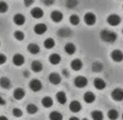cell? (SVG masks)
Instances as JSON below:
<instances>
[{
	"label": "cell",
	"instance_id": "obj_44",
	"mask_svg": "<svg viewBox=\"0 0 123 120\" xmlns=\"http://www.w3.org/2000/svg\"><path fill=\"white\" fill-rule=\"evenodd\" d=\"M24 75H25V76H28V75H30V73H28V72H26V71H24Z\"/></svg>",
	"mask_w": 123,
	"mask_h": 120
},
{
	"label": "cell",
	"instance_id": "obj_33",
	"mask_svg": "<svg viewBox=\"0 0 123 120\" xmlns=\"http://www.w3.org/2000/svg\"><path fill=\"white\" fill-rule=\"evenodd\" d=\"M69 21H70V23L72 24V25H77V24L80 23V18L76 15V14H72V15L70 16Z\"/></svg>",
	"mask_w": 123,
	"mask_h": 120
},
{
	"label": "cell",
	"instance_id": "obj_10",
	"mask_svg": "<svg viewBox=\"0 0 123 120\" xmlns=\"http://www.w3.org/2000/svg\"><path fill=\"white\" fill-rule=\"evenodd\" d=\"M46 31H47V26L44 23H38L34 26V32L37 35H43L44 33H46Z\"/></svg>",
	"mask_w": 123,
	"mask_h": 120
},
{
	"label": "cell",
	"instance_id": "obj_16",
	"mask_svg": "<svg viewBox=\"0 0 123 120\" xmlns=\"http://www.w3.org/2000/svg\"><path fill=\"white\" fill-rule=\"evenodd\" d=\"M31 69H32L33 72L38 73V72H40L43 70V63L40 61H38V60H35V61L32 62V65H31Z\"/></svg>",
	"mask_w": 123,
	"mask_h": 120
},
{
	"label": "cell",
	"instance_id": "obj_13",
	"mask_svg": "<svg viewBox=\"0 0 123 120\" xmlns=\"http://www.w3.org/2000/svg\"><path fill=\"white\" fill-rule=\"evenodd\" d=\"M31 15H32L34 19H40V18H43V15H44V11L38 7L33 8V9L31 10Z\"/></svg>",
	"mask_w": 123,
	"mask_h": 120
},
{
	"label": "cell",
	"instance_id": "obj_9",
	"mask_svg": "<svg viewBox=\"0 0 123 120\" xmlns=\"http://www.w3.org/2000/svg\"><path fill=\"white\" fill-rule=\"evenodd\" d=\"M49 82L54 85H58L61 82V75L59 73H56V72H52V73L49 74Z\"/></svg>",
	"mask_w": 123,
	"mask_h": 120
},
{
	"label": "cell",
	"instance_id": "obj_30",
	"mask_svg": "<svg viewBox=\"0 0 123 120\" xmlns=\"http://www.w3.org/2000/svg\"><path fill=\"white\" fill-rule=\"evenodd\" d=\"M92 69H93L94 72H100L102 69H104V66L100 61H95V62L92 65Z\"/></svg>",
	"mask_w": 123,
	"mask_h": 120
},
{
	"label": "cell",
	"instance_id": "obj_14",
	"mask_svg": "<svg viewBox=\"0 0 123 120\" xmlns=\"http://www.w3.org/2000/svg\"><path fill=\"white\" fill-rule=\"evenodd\" d=\"M69 108L72 113H79V111L82 109V105H81V103L77 102V100H73V102L70 103Z\"/></svg>",
	"mask_w": 123,
	"mask_h": 120
},
{
	"label": "cell",
	"instance_id": "obj_25",
	"mask_svg": "<svg viewBox=\"0 0 123 120\" xmlns=\"http://www.w3.org/2000/svg\"><path fill=\"white\" fill-rule=\"evenodd\" d=\"M27 50L30 51L32 55H37V53H39L40 48H39V46H38L37 44H30L27 46Z\"/></svg>",
	"mask_w": 123,
	"mask_h": 120
},
{
	"label": "cell",
	"instance_id": "obj_31",
	"mask_svg": "<svg viewBox=\"0 0 123 120\" xmlns=\"http://www.w3.org/2000/svg\"><path fill=\"white\" fill-rule=\"evenodd\" d=\"M92 119L93 120H102L104 119V115L100 110H94L92 113Z\"/></svg>",
	"mask_w": 123,
	"mask_h": 120
},
{
	"label": "cell",
	"instance_id": "obj_2",
	"mask_svg": "<svg viewBox=\"0 0 123 120\" xmlns=\"http://www.w3.org/2000/svg\"><path fill=\"white\" fill-rule=\"evenodd\" d=\"M96 15L93 13V12H87V13L84 15V22L86 23V25H94L96 23Z\"/></svg>",
	"mask_w": 123,
	"mask_h": 120
},
{
	"label": "cell",
	"instance_id": "obj_21",
	"mask_svg": "<svg viewBox=\"0 0 123 120\" xmlns=\"http://www.w3.org/2000/svg\"><path fill=\"white\" fill-rule=\"evenodd\" d=\"M56 98H57V102L61 105H64L67 103V95H65L64 92H58L56 95Z\"/></svg>",
	"mask_w": 123,
	"mask_h": 120
},
{
	"label": "cell",
	"instance_id": "obj_20",
	"mask_svg": "<svg viewBox=\"0 0 123 120\" xmlns=\"http://www.w3.org/2000/svg\"><path fill=\"white\" fill-rule=\"evenodd\" d=\"M61 61V57L60 55H58V53H51L50 56H49V62L51 63V65H59Z\"/></svg>",
	"mask_w": 123,
	"mask_h": 120
},
{
	"label": "cell",
	"instance_id": "obj_38",
	"mask_svg": "<svg viewBox=\"0 0 123 120\" xmlns=\"http://www.w3.org/2000/svg\"><path fill=\"white\" fill-rule=\"evenodd\" d=\"M6 61H7V57H6V55H3V53H0V65H3V63H6Z\"/></svg>",
	"mask_w": 123,
	"mask_h": 120
},
{
	"label": "cell",
	"instance_id": "obj_5",
	"mask_svg": "<svg viewBox=\"0 0 123 120\" xmlns=\"http://www.w3.org/2000/svg\"><path fill=\"white\" fill-rule=\"evenodd\" d=\"M87 83H88L87 79H86L85 76H82V75L76 76V78H75V80H74V85L76 86V87H79V88L85 87V86L87 85Z\"/></svg>",
	"mask_w": 123,
	"mask_h": 120
},
{
	"label": "cell",
	"instance_id": "obj_41",
	"mask_svg": "<svg viewBox=\"0 0 123 120\" xmlns=\"http://www.w3.org/2000/svg\"><path fill=\"white\" fill-rule=\"evenodd\" d=\"M5 104H6V100L1 96H0V105H5Z\"/></svg>",
	"mask_w": 123,
	"mask_h": 120
},
{
	"label": "cell",
	"instance_id": "obj_39",
	"mask_svg": "<svg viewBox=\"0 0 123 120\" xmlns=\"http://www.w3.org/2000/svg\"><path fill=\"white\" fill-rule=\"evenodd\" d=\"M35 0H24V5L26 6V7H30V6H32L33 3H34Z\"/></svg>",
	"mask_w": 123,
	"mask_h": 120
},
{
	"label": "cell",
	"instance_id": "obj_29",
	"mask_svg": "<svg viewBox=\"0 0 123 120\" xmlns=\"http://www.w3.org/2000/svg\"><path fill=\"white\" fill-rule=\"evenodd\" d=\"M108 118L110 120H117L119 118V113L116 110V109H109L108 110Z\"/></svg>",
	"mask_w": 123,
	"mask_h": 120
},
{
	"label": "cell",
	"instance_id": "obj_1",
	"mask_svg": "<svg viewBox=\"0 0 123 120\" xmlns=\"http://www.w3.org/2000/svg\"><path fill=\"white\" fill-rule=\"evenodd\" d=\"M100 39L105 43L112 44V43H114L117 40V34L109 30H102L100 32Z\"/></svg>",
	"mask_w": 123,
	"mask_h": 120
},
{
	"label": "cell",
	"instance_id": "obj_26",
	"mask_svg": "<svg viewBox=\"0 0 123 120\" xmlns=\"http://www.w3.org/2000/svg\"><path fill=\"white\" fill-rule=\"evenodd\" d=\"M49 119L50 120H62L63 119V116L61 113L59 111H51L49 113Z\"/></svg>",
	"mask_w": 123,
	"mask_h": 120
},
{
	"label": "cell",
	"instance_id": "obj_43",
	"mask_svg": "<svg viewBox=\"0 0 123 120\" xmlns=\"http://www.w3.org/2000/svg\"><path fill=\"white\" fill-rule=\"evenodd\" d=\"M69 120H80V119H79V118H77V117H71Z\"/></svg>",
	"mask_w": 123,
	"mask_h": 120
},
{
	"label": "cell",
	"instance_id": "obj_12",
	"mask_svg": "<svg viewBox=\"0 0 123 120\" xmlns=\"http://www.w3.org/2000/svg\"><path fill=\"white\" fill-rule=\"evenodd\" d=\"M50 18L51 20L54 22H56V23H59V22L62 21V19H63V14L61 13L60 11H52L50 14Z\"/></svg>",
	"mask_w": 123,
	"mask_h": 120
},
{
	"label": "cell",
	"instance_id": "obj_23",
	"mask_svg": "<svg viewBox=\"0 0 123 120\" xmlns=\"http://www.w3.org/2000/svg\"><path fill=\"white\" fill-rule=\"evenodd\" d=\"M0 86H1L2 88H6V90H8V88L11 87V81H10L8 78L3 76V78L0 79Z\"/></svg>",
	"mask_w": 123,
	"mask_h": 120
},
{
	"label": "cell",
	"instance_id": "obj_11",
	"mask_svg": "<svg viewBox=\"0 0 123 120\" xmlns=\"http://www.w3.org/2000/svg\"><path fill=\"white\" fill-rule=\"evenodd\" d=\"M24 96H25V91H24L23 88L18 87V88H15V90H14L13 97L16 99V100H21V99H23Z\"/></svg>",
	"mask_w": 123,
	"mask_h": 120
},
{
	"label": "cell",
	"instance_id": "obj_22",
	"mask_svg": "<svg viewBox=\"0 0 123 120\" xmlns=\"http://www.w3.org/2000/svg\"><path fill=\"white\" fill-rule=\"evenodd\" d=\"M64 51L68 55H73V53L76 51V47H75V45L72 44V43H68L64 46Z\"/></svg>",
	"mask_w": 123,
	"mask_h": 120
},
{
	"label": "cell",
	"instance_id": "obj_32",
	"mask_svg": "<svg viewBox=\"0 0 123 120\" xmlns=\"http://www.w3.org/2000/svg\"><path fill=\"white\" fill-rule=\"evenodd\" d=\"M26 110H27V113H30V115H34V113H36L38 111V108H37V106L34 104H28L27 106H26Z\"/></svg>",
	"mask_w": 123,
	"mask_h": 120
},
{
	"label": "cell",
	"instance_id": "obj_46",
	"mask_svg": "<svg viewBox=\"0 0 123 120\" xmlns=\"http://www.w3.org/2000/svg\"><path fill=\"white\" fill-rule=\"evenodd\" d=\"M82 120H88V119H86V118H84V119H82Z\"/></svg>",
	"mask_w": 123,
	"mask_h": 120
},
{
	"label": "cell",
	"instance_id": "obj_36",
	"mask_svg": "<svg viewBox=\"0 0 123 120\" xmlns=\"http://www.w3.org/2000/svg\"><path fill=\"white\" fill-rule=\"evenodd\" d=\"M77 0H67V6L69 8H74L75 6L77 5Z\"/></svg>",
	"mask_w": 123,
	"mask_h": 120
},
{
	"label": "cell",
	"instance_id": "obj_15",
	"mask_svg": "<svg viewBox=\"0 0 123 120\" xmlns=\"http://www.w3.org/2000/svg\"><path fill=\"white\" fill-rule=\"evenodd\" d=\"M82 68H83V62L81 59H74L71 62V69L73 71H80Z\"/></svg>",
	"mask_w": 123,
	"mask_h": 120
},
{
	"label": "cell",
	"instance_id": "obj_6",
	"mask_svg": "<svg viewBox=\"0 0 123 120\" xmlns=\"http://www.w3.org/2000/svg\"><path fill=\"white\" fill-rule=\"evenodd\" d=\"M12 62H13V65L16 66V67H21V66H23L24 62H25V58H24V56L21 55V53H15V55L13 56V58H12Z\"/></svg>",
	"mask_w": 123,
	"mask_h": 120
},
{
	"label": "cell",
	"instance_id": "obj_8",
	"mask_svg": "<svg viewBox=\"0 0 123 120\" xmlns=\"http://www.w3.org/2000/svg\"><path fill=\"white\" fill-rule=\"evenodd\" d=\"M110 57H111V59L114 62H121L123 60V53L121 50H119V49H116V50H113L111 53Z\"/></svg>",
	"mask_w": 123,
	"mask_h": 120
},
{
	"label": "cell",
	"instance_id": "obj_47",
	"mask_svg": "<svg viewBox=\"0 0 123 120\" xmlns=\"http://www.w3.org/2000/svg\"><path fill=\"white\" fill-rule=\"evenodd\" d=\"M122 120H123V113H122Z\"/></svg>",
	"mask_w": 123,
	"mask_h": 120
},
{
	"label": "cell",
	"instance_id": "obj_34",
	"mask_svg": "<svg viewBox=\"0 0 123 120\" xmlns=\"http://www.w3.org/2000/svg\"><path fill=\"white\" fill-rule=\"evenodd\" d=\"M14 38L16 40H23L24 39V33L21 31H15L14 32Z\"/></svg>",
	"mask_w": 123,
	"mask_h": 120
},
{
	"label": "cell",
	"instance_id": "obj_19",
	"mask_svg": "<svg viewBox=\"0 0 123 120\" xmlns=\"http://www.w3.org/2000/svg\"><path fill=\"white\" fill-rule=\"evenodd\" d=\"M96 99V95L93 92H86L84 94V100H85L87 104H92V103L95 102Z\"/></svg>",
	"mask_w": 123,
	"mask_h": 120
},
{
	"label": "cell",
	"instance_id": "obj_4",
	"mask_svg": "<svg viewBox=\"0 0 123 120\" xmlns=\"http://www.w3.org/2000/svg\"><path fill=\"white\" fill-rule=\"evenodd\" d=\"M107 22L109 25L117 26L121 23V18L118 15V14H110V15L107 18Z\"/></svg>",
	"mask_w": 123,
	"mask_h": 120
},
{
	"label": "cell",
	"instance_id": "obj_45",
	"mask_svg": "<svg viewBox=\"0 0 123 120\" xmlns=\"http://www.w3.org/2000/svg\"><path fill=\"white\" fill-rule=\"evenodd\" d=\"M63 74H64V75H65V76H68V72H67V71H65V70H64V71H63Z\"/></svg>",
	"mask_w": 123,
	"mask_h": 120
},
{
	"label": "cell",
	"instance_id": "obj_24",
	"mask_svg": "<svg viewBox=\"0 0 123 120\" xmlns=\"http://www.w3.org/2000/svg\"><path fill=\"white\" fill-rule=\"evenodd\" d=\"M42 104H43V106H44L45 108H50V107L52 106V104H54V100H52L51 97L45 96L44 98L42 99Z\"/></svg>",
	"mask_w": 123,
	"mask_h": 120
},
{
	"label": "cell",
	"instance_id": "obj_42",
	"mask_svg": "<svg viewBox=\"0 0 123 120\" xmlns=\"http://www.w3.org/2000/svg\"><path fill=\"white\" fill-rule=\"evenodd\" d=\"M0 120H9L6 116H0Z\"/></svg>",
	"mask_w": 123,
	"mask_h": 120
},
{
	"label": "cell",
	"instance_id": "obj_7",
	"mask_svg": "<svg viewBox=\"0 0 123 120\" xmlns=\"http://www.w3.org/2000/svg\"><path fill=\"white\" fill-rule=\"evenodd\" d=\"M111 97L116 102H121L123 100V90L122 88H116L111 92Z\"/></svg>",
	"mask_w": 123,
	"mask_h": 120
},
{
	"label": "cell",
	"instance_id": "obj_18",
	"mask_svg": "<svg viewBox=\"0 0 123 120\" xmlns=\"http://www.w3.org/2000/svg\"><path fill=\"white\" fill-rule=\"evenodd\" d=\"M94 86H95L97 90L101 91V90H104V88L106 87V82H105L102 79H100V78H96L95 80H94Z\"/></svg>",
	"mask_w": 123,
	"mask_h": 120
},
{
	"label": "cell",
	"instance_id": "obj_27",
	"mask_svg": "<svg viewBox=\"0 0 123 120\" xmlns=\"http://www.w3.org/2000/svg\"><path fill=\"white\" fill-rule=\"evenodd\" d=\"M58 35L60 37H70L72 35V32H71L69 28L64 27V28H60V30L58 31Z\"/></svg>",
	"mask_w": 123,
	"mask_h": 120
},
{
	"label": "cell",
	"instance_id": "obj_37",
	"mask_svg": "<svg viewBox=\"0 0 123 120\" xmlns=\"http://www.w3.org/2000/svg\"><path fill=\"white\" fill-rule=\"evenodd\" d=\"M12 113H13V116H14V117H22V115H23L22 110H21V109H19V108H13Z\"/></svg>",
	"mask_w": 123,
	"mask_h": 120
},
{
	"label": "cell",
	"instance_id": "obj_3",
	"mask_svg": "<svg viewBox=\"0 0 123 120\" xmlns=\"http://www.w3.org/2000/svg\"><path fill=\"white\" fill-rule=\"evenodd\" d=\"M28 86H30V88L33 92H39L43 88V83L39 80H37V79H34V80H32V81L30 82Z\"/></svg>",
	"mask_w": 123,
	"mask_h": 120
},
{
	"label": "cell",
	"instance_id": "obj_48",
	"mask_svg": "<svg viewBox=\"0 0 123 120\" xmlns=\"http://www.w3.org/2000/svg\"><path fill=\"white\" fill-rule=\"evenodd\" d=\"M122 34H123V30H122Z\"/></svg>",
	"mask_w": 123,
	"mask_h": 120
},
{
	"label": "cell",
	"instance_id": "obj_28",
	"mask_svg": "<svg viewBox=\"0 0 123 120\" xmlns=\"http://www.w3.org/2000/svg\"><path fill=\"white\" fill-rule=\"evenodd\" d=\"M55 45H56V43H55V40L52 38H47L45 39V42H44V47L46 49H51V48H54Z\"/></svg>",
	"mask_w": 123,
	"mask_h": 120
},
{
	"label": "cell",
	"instance_id": "obj_40",
	"mask_svg": "<svg viewBox=\"0 0 123 120\" xmlns=\"http://www.w3.org/2000/svg\"><path fill=\"white\" fill-rule=\"evenodd\" d=\"M42 1L47 6H50V5H52V3L55 2V0H42Z\"/></svg>",
	"mask_w": 123,
	"mask_h": 120
},
{
	"label": "cell",
	"instance_id": "obj_17",
	"mask_svg": "<svg viewBox=\"0 0 123 120\" xmlns=\"http://www.w3.org/2000/svg\"><path fill=\"white\" fill-rule=\"evenodd\" d=\"M13 22L16 25H23L25 23V16L21 13H18L13 16Z\"/></svg>",
	"mask_w": 123,
	"mask_h": 120
},
{
	"label": "cell",
	"instance_id": "obj_35",
	"mask_svg": "<svg viewBox=\"0 0 123 120\" xmlns=\"http://www.w3.org/2000/svg\"><path fill=\"white\" fill-rule=\"evenodd\" d=\"M8 5L5 1H0V13H6L8 11Z\"/></svg>",
	"mask_w": 123,
	"mask_h": 120
}]
</instances>
